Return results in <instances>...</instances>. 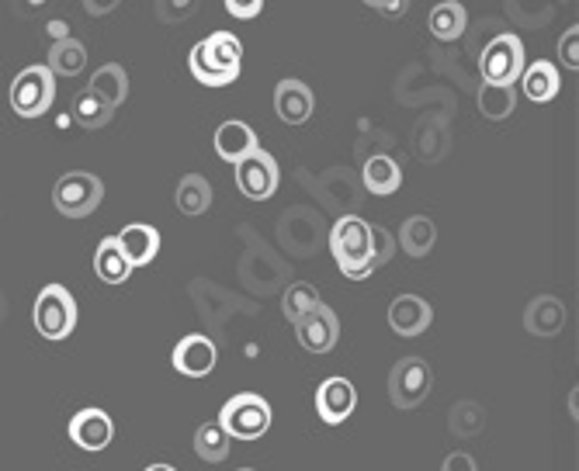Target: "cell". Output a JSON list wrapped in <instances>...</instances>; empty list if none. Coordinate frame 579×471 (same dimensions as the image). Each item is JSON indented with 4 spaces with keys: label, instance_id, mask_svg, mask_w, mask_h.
<instances>
[{
    "label": "cell",
    "instance_id": "15",
    "mask_svg": "<svg viewBox=\"0 0 579 471\" xmlns=\"http://www.w3.org/2000/svg\"><path fill=\"white\" fill-rule=\"evenodd\" d=\"M430 323H434V309L427 299H420V295H399V299L389 305V326L399 337L427 333Z\"/></svg>",
    "mask_w": 579,
    "mask_h": 471
},
{
    "label": "cell",
    "instance_id": "16",
    "mask_svg": "<svg viewBox=\"0 0 579 471\" xmlns=\"http://www.w3.org/2000/svg\"><path fill=\"white\" fill-rule=\"evenodd\" d=\"M566 305L555 299V295H538L531 305L524 309V329L531 337H558L566 329Z\"/></svg>",
    "mask_w": 579,
    "mask_h": 471
},
{
    "label": "cell",
    "instance_id": "7",
    "mask_svg": "<svg viewBox=\"0 0 579 471\" xmlns=\"http://www.w3.org/2000/svg\"><path fill=\"white\" fill-rule=\"evenodd\" d=\"M434 389V371L427 361L420 357H402L389 371V403L396 409H416Z\"/></svg>",
    "mask_w": 579,
    "mask_h": 471
},
{
    "label": "cell",
    "instance_id": "22",
    "mask_svg": "<svg viewBox=\"0 0 579 471\" xmlns=\"http://www.w3.org/2000/svg\"><path fill=\"white\" fill-rule=\"evenodd\" d=\"M173 201H178V208L184 215H205L208 208H213V184H208L202 173H188V178H181L178 191H173Z\"/></svg>",
    "mask_w": 579,
    "mask_h": 471
},
{
    "label": "cell",
    "instance_id": "26",
    "mask_svg": "<svg viewBox=\"0 0 579 471\" xmlns=\"http://www.w3.org/2000/svg\"><path fill=\"white\" fill-rule=\"evenodd\" d=\"M112 115H115V108L101 94H94L91 87L74 97V121H77L80 129H91V132L104 129L112 121Z\"/></svg>",
    "mask_w": 579,
    "mask_h": 471
},
{
    "label": "cell",
    "instance_id": "27",
    "mask_svg": "<svg viewBox=\"0 0 579 471\" xmlns=\"http://www.w3.org/2000/svg\"><path fill=\"white\" fill-rule=\"evenodd\" d=\"M91 91L101 94L112 108H121V101L129 97V74L118 63H104L91 77Z\"/></svg>",
    "mask_w": 579,
    "mask_h": 471
},
{
    "label": "cell",
    "instance_id": "33",
    "mask_svg": "<svg viewBox=\"0 0 579 471\" xmlns=\"http://www.w3.org/2000/svg\"><path fill=\"white\" fill-rule=\"evenodd\" d=\"M396 253V239L382 230V225H372V271H378L382 264H389Z\"/></svg>",
    "mask_w": 579,
    "mask_h": 471
},
{
    "label": "cell",
    "instance_id": "9",
    "mask_svg": "<svg viewBox=\"0 0 579 471\" xmlns=\"http://www.w3.org/2000/svg\"><path fill=\"white\" fill-rule=\"evenodd\" d=\"M233 167H236V187L243 191V198H250V201H268L278 191V181H282L278 160L260 146L250 156L236 160Z\"/></svg>",
    "mask_w": 579,
    "mask_h": 471
},
{
    "label": "cell",
    "instance_id": "34",
    "mask_svg": "<svg viewBox=\"0 0 579 471\" xmlns=\"http://www.w3.org/2000/svg\"><path fill=\"white\" fill-rule=\"evenodd\" d=\"M558 60H563L569 69L579 66V28H569L563 35V42H558Z\"/></svg>",
    "mask_w": 579,
    "mask_h": 471
},
{
    "label": "cell",
    "instance_id": "28",
    "mask_svg": "<svg viewBox=\"0 0 579 471\" xmlns=\"http://www.w3.org/2000/svg\"><path fill=\"white\" fill-rule=\"evenodd\" d=\"M195 455L205 465H219L230 455V433L219 427V420H208L195 430Z\"/></svg>",
    "mask_w": 579,
    "mask_h": 471
},
{
    "label": "cell",
    "instance_id": "29",
    "mask_svg": "<svg viewBox=\"0 0 579 471\" xmlns=\"http://www.w3.org/2000/svg\"><path fill=\"white\" fill-rule=\"evenodd\" d=\"M514 108H517L514 87H503V83H483L479 87V112H483V118L503 121V118L514 115Z\"/></svg>",
    "mask_w": 579,
    "mask_h": 471
},
{
    "label": "cell",
    "instance_id": "42",
    "mask_svg": "<svg viewBox=\"0 0 579 471\" xmlns=\"http://www.w3.org/2000/svg\"><path fill=\"white\" fill-rule=\"evenodd\" d=\"M143 471H178V468H170V465H150V468H143Z\"/></svg>",
    "mask_w": 579,
    "mask_h": 471
},
{
    "label": "cell",
    "instance_id": "40",
    "mask_svg": "<svg viewBox=\"0 0 579 471\" xmlns=\"http://www.w3.org/2000/svg\"><path fill=\"white\" fill-rule=\"evenodd\" d=\"M49 31H52V35H56V39H66V31H69V25H63V22H52V25H49Z\"/></svg>",
    "mask_w": 579,
    "mask_h": 471
},
{
    "label": "cell",
    "instance_id": "36",
    "mask_svg": "<svg viewBox=\"0 0 579 471\" xmlns=\"http://www.w3.org/2000/svg\"><path fill=\"white\" fill-rule=\"evenodd\" d=\"M441 471H479V465L472 461V455H465V450H454V455L445 458Z\"/></svg>",
    "mask_w": 579,
    "mask_h": 471
},
{
    "label": "cell",
    "instance_id": "43",
    "mask_svg": "<svg viewBox=\"0 0 579 471\" xmlns=\"http://www.w3.org/2000/svg\"><path fill=\"white\" fill-rule=\"evenodd\" d=\"M0 319H4V295H0Z\"/></svg>",
    "mask_w": 579,
    "mask_h": 471
},
{
    "label": "cell",
    "instance_id": "6",
    "mask_svg": "<svg viewBox=\"0 0 579 471\" xmlns=\"http://www.w3.org/2000/svg\"><path fill=\"white\" fill-rule=\"evenodd\" d=\"M52 97H56V77H52L49 66H25L11 80V108L22 118L46 115Z\"/></svg>",
    "mask_w": 579,
    "mask_h": 471
},
{
    "label": "cell",
    "instance_id": "25",
    "mask_svg": "<svg viewBox=\"0 0 579 471\" xmlns=\"http://www.w3.org/2000/svg\"><path fill=\"white\" fill-rule=\"evenodd\" d=\"M434 243H437V225L427 219V215H413L402 222V230H399V247L407 250L410 257H427L434 250Z\"/></svg>",
    "mask_w": 579,
    "mask_h": 471
},
{
    "label": "cell",
    "instance_id": "20",
    "mask_svg": "<svg viewBox=\"0 0 579 471\" xmlns=\"http://www.w3.org/2000/svg\"><path fill=\"white\" fill-rule=\"evenodd\" d=\"M361 181H364L368 191H372V195L385 198V195H396V191H399L402 170H399V163L393 160V156H382L378 153V156H372V160H364Z\"/></svg>",
    "mask_w": 579,
    "mask_h": 471
},
{
    "label": "cell",
    "instance_id": "44",
    "mask_svg": "<svg viewBox=\"0 0 579 471\" xmlns=\"http://www.w3.org/2000/svg\"><path fill=\"white\" fill-rule=\"evenodd\" d=\"M236 471H254V468H236Z\"/></svg>",
    "mask_w": 579,
    "mask_h": 471
},
{
    "label": "cell",
    "instance_id": "5",
    "mask_svg": "<svg viewBox=\"0 0 579 471\" xmlns=\"http://www.w3.org/2000/svg\"><path fill=\"white\" fill-rule=\"evenodd\" d=\"M101 198H104V184L87 170H69L52 187V205L66 219H87L91 212H98Z\"/></svg>",
    "mask_w": 579,
    "mask_h": 471
},
{
    "label": "cell",
    "instance_id": "1",
    "mask_svg": "<svg viewBox=\"0 0 579 471\" xmlns=\"http://www.w3.org/2000/svg\"><path fill=\"white\" fill-rule=\"evenodd\" d=\"M191 77L205 87H230L240 77L243 45L233 31H213L205 42L191 49Z\"/></svg>",
    "mask_w": 579,
    "mask_h": 471
},
{
    "label": "cell",
    "instance_id": "21",
    "mask_svg": "<svg viewBox=\"0 0 579 471\" xmlns=\"http://www.w3.org/2000/svg\"><path fill=\"white\" fill-rule=\"evenodd\" d=\"M520 87H524V97L535 101V104H545L558 94V87H563V80H558V69L545 60H538L535 66H524L520 74Z\"/></svg>",
    "mask_w": 579,
    "mask_h": 471
},
{
    "label": "cell",
    "instance_id": "37",
    "mask_svg": "<svg viewBox=\"0 0 579 471\" xmlns=\"http://www.w3.org/2000/svg\"><path fill=\"white\" fill-rule=\"evenodd\" d=\"M118 4H121V0H83V11L94 14V17H101V14H112Z\"/></svg>",
    "mask_w": 579,
    "mask_h": 471
},
{
    "label": "cell",
    "instance_id": "31",
    "mask_svg": "<svg viewBox=\"0 0 579 471\" xmlns=\"http://www.w3.org/2000/svg\"><path fill=\"white\" fill-rule=\"evenodd\" d=\"M312 305H320V291H316L312 285H306V282L288 285L285 299H282V312H285L288 323H295V319L303 316V312H309Z\"/></svg>",
    "mask_w": 579,
    "mask_h": 471
},
{
    "label": "cell",
    "instance_id": "2",
    "mask_svg": "<svg viewBox=\"0 0 579 471\" xmlns=\"http://www.w3.org/2000/svg\"><path fill=\"white\" fill-rule=\"evenodd\" d=\"M330 250L333 260H337V267L344 271V277L350 282H364L372 271V225L358 215H344L337 219L330 233Z\"/></svg>",
    "mask_w": 579,
    "mask_h": 471
},
{
    "label": "cell",
    "instance_id": "19",
    "mask_svg": "<svg viewBox=\"0 0 579 471\" xmlns=\"http://www.w3.org/2000/svg\"><path fill=\"white\" fill-rule=\"evenodd\" d=\"M132 271L136 267L126 260V253H121L118 239L115 236H104L98 243V253H94V274L101 277L104 285H126Z\"/></svg>",
    "mask_w": 579,
    "mask_h": 471
},
{
    "label": "cell",
    "instance_id": "3",
    "mask_svg": "<svg viewBox=\"0 0 579 471\" xmlns=\"http://www.w3.org/2000/svg\"><path fill=\"white\" fill-rule=\"evenodd\" d=\"M219 427L230 433V441H257L271 430V406L265 395L240 392L219 409Z\"/></svg>",
    "mask_w": 579,
    "mask_h": 471
},
{
    "label": "cell",
    "instance_id": "23",
    "mask_svg": "<svg viewBox=\"0 0 579 471\" xmlns=\"http://www.w3.org/2000/svg\"><path fill=\"white\" fill-rule=\"evenodd\" d=\"M465 25H468V14H465V8L459 4V0H441V4H434V11H430V31H434V39H441V42L462 39Z\"/></svg>",
    "mask_w": 579,
    "mask_h": 471
},
{
    "label": "cell",
    "instance_id": "38",
    "mask_svg": "<svg viewBox=\"0 0 579 471\" xmlns=\"http://www.w3.org/2000/svg\"><path fill=\"white\" fill-rule=\"evenodd\" d=\"M46 4H49V0H14V11L22 17H31V14H39Z\"/></svg>",
    "mask_w": 579,
    "mask_h": 471
},
{
    "label": "cell",
    "instance_id": "18",
    "mask_svg": "<svg viewBox=\"0 0 579 471\" xmlns=\"http://www.w3.org/2000/svg\"><path fill=\"white\" fill-rule=\"evenodd\" d=\"M257 149V135L247 121H222L216 129V153L226 163H236L243 156H250Z\"/></svg>",
    "mask_w": 579,
    "mask_h": 471
},
{
    "label": "cell",
    "instance_id": "12",
    "mask_svg": "<svg viewBox=\"0 0 579 471\" xmlns=\"http://www.w3.org/2000/svg\"><path fill=\"white\" fill-rule=\"evenodd\" d=\"M355 406H358V392H355V385H350V381L340 378V375L326 378L323 385L316 389V413H320V420H323L326 427L344 423L347 416L355 413Z\"/></svg>",
    "mask_w": 579,
    "mask_h": 471
},
{
    "label": "cell",
    "instance_id": "30",
    "mask_svg": "<svg viewBox=\"0 0 579 471\" xmlns=\"http://www.w3.org/2000/svg\"><path fill=\"white\" fill-rule=\"evenodd\" d=\"M483 423H486V413L479 403H459L448 416V427H451V433H459V437H476Z\"/></svg>",
    "mask_w": 579,
    "mask_h": 471
},
{
    "label": "cell",
    "instance_id": "14",
    "mask_svg": "<svg viewBox=\"0 0 579 471\" xmlns=\"http://www.w3.org/2000/svg\"><path fill=\"white\" fill-rule=\"evenodd\" d=\"M274 112L285 126H303L316 112V94L303 80H282L274 87Z\"/></svg>",
    "mask_w": 579,
    "mask_h": 471
},
{
    "label": "cell",
    "instance_id": "17",
    "mask_svg": "<svg viewBox=\"0 0 579 471\" xmlns=\"http://www.w3.org/2000/svg\"><path fill=\"white\" fill-rule=\"evenodd\" d=\"M118 247H121V253H126V260L132 267H146V264H153L156 260V253H160V233L153 230V225H146V222H132V225H126L118 236Z\"/></svg>",
    "mask_w": 579,
    "mask_h": 471
},
{
    "label": "cell",
    "instance_id": "39",
    "mask_svg": "<svg viewBox=\"0 0 579 471\" xmlns=\"http://www.w3.org/2000/svg\"><path fill=\"white\" fill-rule=\"evenodd\" d=\"M407 11H410V0H393V4H389V8H382L378 14H385V17H402Z\"/></svg>",
    "mask_w": 579,
    "mask_h": 471
},
{
    "label": "cell",
    "instance_id": "13",
    "mask_svg": "<svg viewBox=\"0 0 579 471\" xmlns=\"http://www.w3.org/2000/svg\"><path fill=\"white\" fill-rule=\"evenodd\" d=\"M115 437V423L112 416L91 406V409H80L74 420H69V441H74L80 450H104Z\"/></svg>",
    "mask_w": 579,
    "mask_h": 471
},
{
    "label": "cell",
    "instance_id": "41",
    "mask_svg": "<svg viewBox=\"0 0 579 471\" xmlns=\"http://www.w3.org/2000/svg\"><path fill=\"white\" fill-rule=\"evenodd\" d=\"M364 4H368V8H375V11H382V8H389L393 0H364Z\"/></svg>",
    "mask_w": 579,
    "mask_h": 471
},
{
    "label": "cell",
    "instance_id": "4",
    "mask_svg": "<svg viewBox=\"0 0 579 471\" xmlns=\"http://www.w3.org/2000/svg\"><path fill=\"white\" fill-rule=\"evenodd\" d=\"M31 323L46 340H66L77 326V302L63 285H46L31 309Z\"/></svg>",
    "mask_w": 579,
    "mask_h": 471
},
{
    "label": "cell",
    "instance_id": "35",
    "mask_svg": "<svg viewBox=\"0 0 579 471\" xmlns=\"http://www.w3.org/2000/svg\"><path fill=\"white\" fill-rule=\"evenodd\" d=\"M226 11H230L233 17H240V22H250V17H257L260 11H265V0H226Z\"/></svg>",
    "mask_w": 579,
    "mask_h": 471
},
{
    "label": "cell",
    "instance_id": "11",
    "mask_svg": "<svg viewBox=\"0 0 579 471\" xmlns=\"http://www.w3.org/2000/svg\"><path fill=\"white\" fill-rule=\"evenodd\" d=\"M216 361H219V351L216 343L208 340L205 333H188L184 340H178L170 354V364L173 371L184 375V378H205L216 371Z\"/></svg>",
    "mask_w": 579,
    "mask_h": 471
},
{
    "label": "cell",
    "instance_id": "8",
    "mask_svg": "<svg viewBox=\"0 0 579 471\" xmlns=\"http://www.w3.org/2000/svg\"><path fill=\"white\" fill-rule=\"evenodd\" d=\"M479 69H483V83L514 87L520 80V74H524V42L511 31L497 35V39L483 49Z\"/></svg>",
    "mask_w": 579,
    "mask_h": 471
},
{
    "label": "cell",
    "instance_id": "10",
    "mask_svg": "<svg viewBox=\"0 0 579 471\" xmlns=\"http://www.w3.org/2000/svg\"><path fill=\"white\" fill-rule=\"evenodd\" d=\"M295 337L298 343L306 346L309 354H330L333 346H337L340 340V323H337V312H333L330 305H312L309 312H303L295 323Z\"/></svg>",
    "mask_w": 579,
    "mask_h": 471
},
{
    "label": "cell",
    "instance_id": "32",
    "mask_svg": "<svg viewBox=\"0 0 579 471\" xmlns=\"http://www.w3.org/2000/svg\"><path fill=\"white\" fill-rule=\"evenodd\" d=\"M198 4L202 0H156V17H160L164 25H181L198 11Z\"/></svg>",
    "mask_w": 579,
    "mask_h": 471
},
{
    "label": "cell",
    "instance_id": "24",
    "mask_svg": "<svg viewBox=\"0 0 579 471\" xmlns=\"http://www.w3.org/2000/svg\"><path fill=\"white\" fill-rule=\"evenodd\" d=\"M49 69H52V77H77L80 69L87 66V49H83V42H77V39H56L52 42V49H49V63H46Z\"/></svg>",
    "mask_w": 579,
    "mask_h": 471
}]
</instances>
